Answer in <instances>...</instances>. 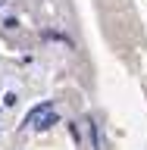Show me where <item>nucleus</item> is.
<instances>
[{
  "mask_svg": "<svg viewBox=\"0 0 147 150\" xmlns=\"http://www.w3.org/2000/svg\"><path fill=\"white\" fill-rule=\"evenodd\" d=\"M22 125H25V128H35V131H47L50 125H56V106L47 103V100L38 103V106H31V110L25 112Z\"/></svg>",
  "mask_w": 147,
  "mask_h": 150,
  "instance_id": "nucleus-1",
  "label": "nucleus"
},
{
  "mask_svg": "<svg viewBox=\"0 0 147 150\" xmlns=\"http://www.w3.org/2000/svg\"><path fill=\"white\" fill-rule=\"evenodd\" d=\"M91 141H94V150H103V144H100V131H97V125L91 122Z\"/></svg>",
  "mask_w": 147,
  "mask_h": 150,
  "instance_id": "nucleus-2",
  "label": "nucleus"
},
{
  "mask_svg": "<svg viewBox=\"0 0 147 150\" xmlns=\"http://www.w3.org/2000/svg\"><path fill=\"white\" fill-rule=\"evenodd\" d=\"M3 28H6V31H16L19 22H16V19H6V22H3Z\"/></svg>",
  "mask_w": 147,
  "mask_h": 150,
  "instance_id": "nucleus-3",
  "label": "nucleus"
}]
</instances>
